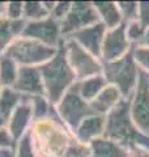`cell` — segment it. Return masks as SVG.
<instances>
[{
	"label": "cell",
	"instance_id": "1",
	"mask_svg": "<svg viewBox=\"0 0 149 157\" xmlns=\"http://www.w3.org/2000/svg\"><path fill=\"white\" fill-rule=\"evenodd\" d=\"M30 135L38 157H62L74 139L58 115L55 106L47 118L33 122Z\"/></svg>",
	"mask_w": 149,
	"mask_h": 157
},
{
	"label": "cell",
	"instance_id": "2",
	"mask_svg": "<svg viewBox=\"0 0 149 157\" xmlns=\"http://www.w3.org/2000/svg\"><path fill=\"white\" fill-rule=\"evenodd\" d=\"M131 97L122 98L117 106L105 117L103 137L115 141L117 144L130 148L131 145H141L149 149V136L137 130L131 118Z\"/></svg>",
	"mask_w": 149,
	"mask_h": 157
},
{
	"label": "cell",
	"instance_id": "3",
	"mask_svg": "<svg viewBox=\"0 0 149 157\" xmlns=\"http://www.w3.org/2000/svg\"><path fill=\"white\" fill-rule=\"evenodd\" d=\"M39 72L42 76L44 97L55 106L66 92L76 82V76L69 67L63 42L59 46L58 52L48 62L39 67Z\"/></svg>",
	"mask_w": 149,
	"mask_h": 157
},
{
	"label": "cell",
	"instance_id": "4",
	"mask_svg": "<svg viewBox=\"0 0 149 157\" xmlns=\"http://www.w3.org/2000/svg\"><path fill=\"white\" fill-rule=\"evenodd\" d=\"M133 47V46H132ZM139 67L132 55V48L127 55L114 62L102 63V76L107 84L118 88L123 98H130L139 80Z\"/></svg>",
	"mask_w": 149,
	"mask_h": 157
},
{
	"label": "cell",
	"instance_id": "5",
	"mask_svg": "<svg viewBox=\"0 0 149 157\" xmlns=\"http://www.w3.org/2000/svg\"><path fill=\"white\" fill-rule=\"evenodd\" d=\"M56 52L58 48L46 46L28 37L16 38L4 51V54L12 58L20 67H41L54 58Z\"/></svg>",
	"mask_w": 149,
	"mask_h": 157
},
{
	"label": "cell",
	"instance_id": "6",
	"mask_svg": "<svg viewBox=\"0 0 149 157\" xmlns=\"http://www.w3.org/2000/svg\"><path fill=\"white\" fill-rule=\"evenodd\" d=\"M63 46L68 64L72 68L76 80H84L102 73V62L74 41L63 38Z\"/></svg>",
	"mask_w": 149,
	"mask_h": 157
},
{
	"label": "cell",
	"instance_id": "7",
	"mask_svg": "<svg viewBox=\"0 0 149 157\" xmlns=\"http://www.w3.org/2000/svg\"><path fill=\"white\" fill-rule=\"evenodd\" d=\"M58 115L60 117L63 123L73 134L76 127L81 123L82 119L92 115L93 111L89 106V102L82 100L76 89V85H72L62 97V100L55 105Z\"/></svg>",
	"mask_w": 149,
	"mask_h": 157
},
{
	"label": "cell",
	"instance_id": "8",
	"mask_svg": "<svg viewBox=\"0 0 149 157\" xmlns=\"http://www.w3.org/2000/svg\"><path fill=\"white\" fill-rule=\"evenodd\" d=\"M131 118L137 130L149 136V85L148 73L139 72L137 85L131 96Z\"/></svg>",
	"mask_w": 149,
	"mask_h": 157
},
{
	"label": "cell",
	"instance_id": "9",
	"mask_svg": "<svg viewBox=\"0 0 149 157\" xmlns=\"http://www.w3.org/2000/svg\"><path fill=\"white\" fill-rule=\"evenodd\" d=\"M97 22H99V17L93 2H72L71 11L60 22L62 36L63 38H67L74 32L92 26Z\"/></svg>",
	"mask_w": 149,
	"mask_h": 157
},
{
	"label": "cell",
	"instance_id": "10",
	"mask_svg": "<svg viewBox=\"0 0 149 157\" xmlns=\"http://www.w3.org/2000/svg\"><path fill=\"white\" fill-rule=\"evenodd\" d=\"M21 37H28L52 48H59L63 42L60 22L48 16L41 21L26 22Z\"/></svg>",
	"mask_w": 149,
	"mask_h": 157
},
{
	"label": "cell",
	"instance_id": "11",
	"mask_svg": "<svg viewBox=\"0 0 149 157\" xmlns=\"http://www.w3.org/2000/svg\"><path fill=\"white\" fill-rule=\"evenodd\" d=\"M132 48L131 42L128 41L126 34V24L106 30L101 48V62H114L127 55Z\"/></svg>",
	"mask_w": 149,
	"mask_h": 157
},
{
	"label": "cell",
	"instance_id": "12",
	"mask_svg": "<svg viewBox=\"0 0 149 157\" xmlns=\"http://www.w3.org/2000/svg\"><path fill=\"white\" fill-rule=\"evenodd\" d=\"M106 30H107L106 26L99 21L92 26H88L81 29V30L74 32L67 38L74 41L77 45H80L82 48H85L86 51H89L92 55H94L101 60V48H102Z\"/></svg>",
	"mask_w": 149,
	"mask_h": 157
},
{
	"label": "cell",
	"instance_id": "13",
	"mask_svg": "<svg viewBox=\"0 0 149 157\" xmlns=\"http://www.w3.org/2000/svg\"><path fill=\"white\" fill-rule=\"evenodd\" d=\"M33 122H34V117H33L30 101H29L28 97H22L21 104L14 109L11 117L8 118L7 130L13 137V140L17 143L26 132L30 131Z\"/></svg>",
	"mask_w": 149,
	"mask_h": 157
},
{
	"label": "cell",
	"instance_id": "14",
	"mask_svg": "<svg viewBox=\"0 0 149 157\" xmlns=\"http://www.w3.org/2000/svg\"><path fill=\"white\" fill-rule=\"evenodd\" d=\"M13 89L22 97L44 96V88L39 67H20Z\"/></svg>",
	"mask_w": 149,
	"mask_h": 157
},
{
	"label": "cell",
	"instance_id": "15",
	"mask_svg": "<svg viewBox=\"0 0 149 157\" xmlns=\"http://www.w3.org/2000/svg\"><path fill=\"white\" fill-rule=\"evenodd\" d=\"M105 134V117L92 114L81 121L73 131V136L84 144H90L93 140L99 139Z\"/></svg>",
	"mask_w": 149,
	"mask_h": 157
},
{
	"label": "cell",
	"instance_id": "16",
	"mask_svg": "<svg viewBox=\"0 0 149 157\" xmlns=\"http://www.w3.org/2000/svg\"><path fill=\"white\" fill-rule=\"evenodd\" d=\"M122 98L123 97L117 86L107 84L94 100L89 102V106H90L93 114L106 117Z\"/></svg>",
	"mask_w": 149,
	"mask_h": 157
},
{
	"label": "cell",
	"instance_id": "17",
	"mask_svg": "<svg viewBox=\"0 0 149 157\" xmlns=\"http://www.w3.org/2000/svg\"><path fill=\"white\" fill-rule=\"evenodd\" d=\"M25 26L26 21L24 18L9 20L4 14L0 16V54L6 51L14 39L22 36Z\"/></svg>",
	"mask_w": 149,
	"mask_h": 157
},
{
	"label": "cell",
	"instance_id": "18",
	"mask_svg": "<svg viewBox=\"0 0 149 157\" xmlns=\"http://www.w3.org/2000/svg\"><path fill=\"white\" fill-rule=\"evenodd\" d=\"M90 157H128V149L106 137L93 140L90 144Z\"/></svg>",
	"mask_w": 149,
	"mask_h": 157
},
{
	"label": "cell",
	"instance_id": "19",
	"mask_svg": "<svg viewBox=\"0 0 149 157\" xmlns=\"http://www.w3.org/2000/svg\"><path fill=\"white\" fill-rule=\"evenodd\" d=\"M93 6L98 13L99 21L106 26L107 30L123 24L118 4L115 2H93Z\"/></svg>",
	"mask_w": 149,
	"mask_h": 157
},
{
	"label": "cell",
	"instance_id": "20",
	"mask_svg": "<svg viewBox=\"0 0 149 157\" xmlns=\"http://www.w3.org/2000/svg\"><path fill=\"white\" fill-rule=\"evenodd\" d=\"M74 85H76V89L82 100H85L86 102H90L107 85V82L101 73V75L88 77V78H84V80H77L74 82Z\"/></svg>",
	"mask_w": 149,
	"mask_h": 157
},
{
	"label": "cell",
	"instance_id": "21",
	"mask_svg": "<svg viewBox=\"0 0 149 157\" xmlns=\"http://www.w3.org/2000/svg\"><path fill=\"white\" fill-rule=\"evenodd\" d=\"M20 66L7 54H0V85L3 88H13L18 75Z\"/></svg>",
	"mask_w": 149,
	"mask_h": 157
},
{
	"label": "cell",
	"instance_id": "22",
	"mask_svg": "<svg viewBox=\"0 0 149 157\" xmlns=\"http://www.w3.org/2000/svg\"><path fill=\"white\" fill-rule=\"evenodd\" d=\"M22 96L13 88H3L0 93V117L8 121L14 109L21 104Z\"/></svg>",
	"mask_w": 149,
	"mask_h": 157
},
{
	"label": "cell",
	"instance_id": "23",
	"mask_svg": "<svg viewBox=\"0 0 149 157\" xmlns=\"http://www.w3.org/2000/svg\"><path fill=\"white\" fill-rule=\"evenodd\" d=\"M50 16L43 2H24V20L26 22L41 21Z\"/></svg>",
	"mask_w": 149,
	"mask_h": 157
},
{
	"label": "cell",
	"instance_id": "24",
	"mask_svg": "<svg viewBox=\"0 0 149 157\" xmlns=\"http://www.w3.org/2000/svg\"><path fill=\"white\" fill-rule=\"evenodd\" d=\"M28 98L32 105L34 121L47 118L50 115V113H51V110L54 109V105L44 96H34V97H28Z\"/></svg>",
	"mask_w": 149,
	"mask_h": 157
},
{
	"label": "cell",
	"instance_id": "25",
	"mask_svg": "<svg viewBox=\"0 0 149 157\" xmlns=\"http://www.w3.org/2000/svg\"><path fill=\"white\" fill-rule=\"evenodd\" d=\"M118 8L122 16L123 24L137 21L139 17V2H118Z\"/></svg>",
	"mask_w": 149,
	"mask_h": 157
},
{
	"label": "cell",
	"instance_id": "26",
	"mask_svg": "<svg viewBox=\"0 0 149 157\" xmlns=\"http://www.w3.org/2000/svg\"><path fill=\"white\" fill-rule=\"evenodd\" d=\"M14 157H38L37 151L34 148L30 131L26 132L16 143V155Z\"/></svg>",
	"mask_w": 149,
	"mask_h": 157
},
{
	"label": "cell",
	"instance_id": "27",
	"mask_svg": "<svg viewBox=\"0 0 149 157\" xmlns=\"http://www.w3.org/2000/svg\"><path fill=\"white\" fill-rule=\"evenodd\" d=\"M132 55L139 70L149 73V47L143 46H133L132 47Z\"/></svg>",
	"mask_w": 149,
	"mask_h": 157
},
{
	"label": "cell",
	"instance_id": "28",
	"mask_svg": "<svg viewBox=\"0 0 149 157\" xmlns=\"http://www.w3.org/2000/svg\"><path fill=\"white\" fill-rule=\"evenodd\" d=\"M90 155H92V151H90L89 144L80 143L74 137L73 141L69 144V147L64 152V155L62 157H90Z\"/></svg>",
	"mask_w": 149,
	"mask_h": 157
},
{
	"label": "cell",
	"instance_id": "29",
	"mask_svg": "<svg viewBox=\"0 0 149 157\" xmlns=\"http://www.w3.org/2000/svg\"><path fill=\"white\" fill-rule=\"evenodd\" d=\"M144 33H145V29L140 25L139 21H133V22H130L126 25L127 38H128V41L131 42L132 46H136L137 43L141 41Z\"/></svg>",
	"mask_w": 149,
	"mask_h": 157
},
{
	"label": "cell",
	"instance_id": "30",
	"mask_svg": "<svg viewBox=\"0 0 149 157\" xmlns=\"http://www.w3.org/2000/svg\"><path fill=\"white\" fill-rule=\"evenodd\" d=\"M4 16L9 20L24 18V2H7L4 6Z\"/></svg>",
	"mask_w": 149,
	"mask_h": 157
},
{
	"label": "cell",
	"instance_id": "31",
	"mask_svg": "<svg viewBox=\"0 0 149 157\" xmlns=\"http://www.w3.org/2000/svg\"><path fill=\"white\" fill-rule=\"evenodd\" d=\"M72 7V2H55V7L51 11V16L52 18H55L56 21L62 22L64 17L68 14V12L71 11Z\"/></svg>",
	"mask_w": 149,
	"mask_h": 157
},
{
	"label": "cell",
	"instance_id": "32",
	"mask_svg": "<svg viewBox=\"0 0 149 157\" xmlns=\"http://www.w3.org/2000/svg\"><path fill=\"white\" fill-rule=\"evenodd\" d=\"M137 21L145 29L149 28V2H139V17Z\"/></svg>",
	"mask_w": 149,
	"mask_h": 157
},
{
	"label": "cell",
	"instance_id": "33",
	"mask_svg": "<svg viewBox=\"0 0 149 157\" xmlns=\"http://www.w3.org/2000/svg\"><path fill=\"white\" fill-rule=\"evenodd\" d=\"M4 148H16V141L13 140L7 127L0 130V149Z\"/></svg>",
	"mask_w": 149,
	"mask_h": 157
},
{
	"label": "cell",
	"instance_id": "34",
	"mask_svg": "<svg viewBox=\"0 0 149 157\" xmlns=\"http://www.w3.org/2000/svg\"><path fill=\"white\" fill-rule=\"evenodd\" d=\"M128 157H149V149L141 145H131L128 148Z\"/></svg>",
	"mask_w": 149,
	"mask_h": 157
},
{
	"label": "cell",
	"instance_id": "35",
	"mask_svg": "<svg viewBox=\"0 0 149 157\" xmlns=\"http://www.w3.org/2000/svg\"><path fill=\"white\" fill-rule=\"evenodd\" d=\"M136 46H143V47H149V28L145 30V33H144V36L141 38V41L137 43Z\"/></svg>",
	"mask_w": 149,
	"mask_h": 157
},
{
	"label": "cell",
	"instance_id": "36",
	"mask_svg": "<svg viewBox=\"0 0 149 157\" xmlns=\"http://www.w3.org/2000/svg\"><path fill=\"white\" fill-rule=\"evenodd\" d=\"M6 127H7V121L3 119V118L0 117V130H2V128H6Z\"/></svg>",
	"mask_w": 149,
	"mask_h": 157
},
{
	"label": "cell",
	"instance_id": "37",
	"mask_svg": "<svg viewBox=\"0 0 149 157\" xmlns=\"http://www.w3.org/2000/svg\"><path fill=\"white\" fill-rule=\"evenodd\" d=\"M4 6H6V3L0 2V16H3V14H4Z\"/></svg>",
	"mask_w": 149,
	"mask_h": 157
},
{
	"label": "cell",
	"instance_id": "38",
	"mask_svg": "<svg viewBox=\"0 0 149 157\" xmlns=\"http://www.w3.org/2000/svg\"><path fill=\"white\" fill-rule=\"evenodd\" d=\"M2 89H3V86H2V85H0V93H2Z\"/></svg>",
	"mask_w": 149,
	"mask_h": 157
},
{
	"label": "cell",
	"instance_id": "39",
	"mask_svg": "<svg viewBox=\"0 0 149 157\" xmlns=\"http://www.w3.org/2000/svg\"><path fill=\"white\" fill-rule=\"evenodd\" d=\"M148 85H149V73H148Z\"/></svg>",
	"mask_w": 149,
	"mask_h": 157
}]
</instances>
